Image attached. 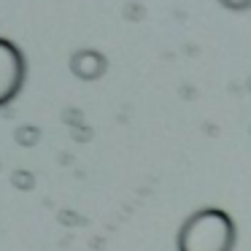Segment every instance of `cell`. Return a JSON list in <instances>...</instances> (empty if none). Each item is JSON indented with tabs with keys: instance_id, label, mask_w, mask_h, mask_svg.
<instances>
[{
	"instance_id": "obj_5",
	"label": "cell",
	"mask_w": 251,
	"mask_h": 251,
	"mask_svg": "<svg viewBox=\"0 0 251 251\" xmlns=\"http://www.w3.org/2000/svg\"><path fill=\"white\" fill-rule=\"evenodd\" d=\"M8 178H11V186L17 192H33L38 186V178H35V173L30 168H14Z\"/></svg>"
},
{
	"instance_id": "obj_7",
	"label": "cell",
	"mask_w": 251,
	"mask_h": 251,
	"mask_svg": "<svg viewBox=\"0 0 251 251\" xmlns=\"http://www.w3.org/2000/svg\"><path fill=\"white\" fill-rule=\"evenodd\" d=\"M57 224H62V227H87L89 219L84 213L73 211V208H60L57 211Z\"/></svg>"
},
{
	"instance_id": "obj_9",
	"label": "cell",
	"mask_w": 251,
	"mask_h": 251,
	"mask_svg": "<svg viewBox=\"0 0 251 251\" xmlns=\"http://www.w3.org/2000/svg\"><path fill=\"white\" fill-rule=\"evenodd\" d=\"M219 6L229 14H246L251 11V0H216Z\"/></svg>"
},
{
	"instance_id": "obj_13",
	"label": "cell",
	"mask_w": 251,
	"mask_h": 251,
	"mask_svg": "<svg viewBox=\"0 0 251 251\" xmlns=\"http://www.w3.org/2000/svg\"><path fill=\"white\" fill-rule=\"evenodd\" d=\"M89 249H92V251H103V249H105V238H103V235H95V238H89Z\"/></svg>"
},
{
	"instance_id": "obj_18",
	"label": "cell",
	"mask_w": 251,
	"mask_h": 251,
	"mask_svg": "<svg viewBox=\"0 0 251 251\" xmlns=\"http://www.w3.org/2000/svg\"><path fill=\"white\" fill-rule=\"evenodd\" d=\"M0 170H3V162H0Z\"/></svg>"
},
{
	"instance_id": "obj_11",
	"label": "cell",
	"mask_w": 251,
	"mask_h": 251,
	"mask_svg": "<svg viewBox=\"0 0 251 251\" xmlns=\"http://www.w3.org/2000/svg\"><path fill=\"white\" fill-rule=\"evenodd\" d=\"M178 95H181V100H195V98H197V89L192 87V84H181V87H178Z\"/></svg>"
},
{
	"instance_id": "obj_14",
	"label": "cell",
	"mask_w": 251,
	"mask_h": 251,
	"mask_svg": "<svg viewBox=\"0 0 251 251\" xmlns=\"http://www.w3.org/2000/svg\"><path fill=\"white\" fill-rule=\"evenodd\" d=\"M60 165H62V168H68V165H73V154H68V151H60Z\"/></svg>"
},
{
	"instance_id": "obj_10",
	"label": "cell",
	"mask_w": 251,
	"mask_h": 251,
	"mask_svg": "<svg viewBox=\"0 0 251 251\" xmlns=\"http://www.w3.org/2000/svg\"><path fill=\"white\" fill-rule=\"evenodd\" d=\"M71 138L76 143H89L95 138V127L89 125V122H87V125H78V127H73V130H71Z\"/></svg>"
},
{
	"instance_id": "obj_19",
	"label": "cell",
	"mask_w": 251,
	"mask_h": 251,
	"mask_svg": "<svg viewBox=\"0 0 251 251\" xmlns=\"http://www.w3.org/2000/svg\"><path fill=\"white\" fill-rule=\"evenodd\" d=\"M249 135H251V127H249Z\"/></svg>"
},
{
	"instance_id": "obj_8",
	"label": "cell",
	"mask_w": 251,
	"mask_h": 251,
	"mask_svg": "<svg viewBox=\"0 0 251 251\" xmlns=\"http://www.w3.org/2000/svg\"><path fill=\"white\" fill-rule=\"evenodd\" d=\"M60 119L68 130H73V127H78V125H87V116H84V111L78 108V105H65V108L60 111Z\"/></svg>"
},
{
	"instance_id": "obj_4",
	"label": "cell",
	"mask_w": 251,
	"mask_h": 251,
	"mask_svg": "<svg viewBox=\"0 0 251 251\" xmlns=\"http://www.w3.org/2000/svg\"><path fill=\"white\" fill-rule=\"evenodd\" d=\"M41 138H44V130L38 125H19L14 130V143L22 149H35L41 143Z\"/></svg>"
},
{
	"instance_id": "obj_17",
	"label": "cell",
	"mask_w": 251,
	"mask_h": 251,
	"mask_svg": "<svg viewBox=\"0 0 251 251\" xmlns=\"http://www.w3.org/2000/svg\"><path fill=\"white\" fill-rule=\"evenodd\" d=\"M243 92H249V95H251V73L246 76V81H243Z\"/></svg>"
},
{
	"instance_id": "obj_12",
	"label": "cell",
	"mask_w": 251,
	"mask_h": 251,
	"mask_svg": "<svg viewBox=\"0 0 251 251\" xmlns=\"http://www.w3.org/2000/svg\"><path fill=\"white\" fill-rule=\"evenodd\" d=\"M200 130L205 132V135H211V138H219V132H222V130H219V125H216V122H202V125H200Z\"/></svg>"
},
{
	"instance_id": "obj_1",
	"label": "cell",
	"mask_w": 251,
	"mask_h": 251,
	"mask_svg": "<svg viewBox=\"0 0 251 251\" xmlns=\"http://www.w3.org/2000/svg\"><path fill=\"white\" fill-rule=\"evenodd\" d=\"M238 224L232 213L216 205L192 211L176 232V251H235Z\"/></svg>"
},
{
	"instance_id": "obj_15",
	"label": "cell",
	"mask_w": 251,
	"mask_h": 251,
	"mask_svg": "<svg viewBox=\"0 0 251 251\" xmlns=\"http://www.w3.org/2000/svg\"><path fill=\"white\" fill-rule=\"evenodd\" d=\"M184 54H189V57H197V46H195V44H184Z\"/></svg>"
},
{
	"instance_id": "obj_3",
	"label": "cell",
	"mask_w": 251,
	"mask_h": 251,
	"mask_svg": "<svg viewBox=\"0 0 251 251\" xmlns=\"http://www.w3.org/2000/svg\"><path fill=\"white\" fill-rule=\"evenodd\" d=\"M68 71L78 78V81H100V78L108 73V57L100 49H76L68 57Z\"/></svg>"
},
{
	"instance_id": "obj_6",
	"label": "cell",
	"mask_w": 251,
	"mask_h": 251,
	"mask_svg": "<svg viewBox=\"0 0 251 251\" xmlns=\"http://www.w3.org/2000/svg\"><path fill=\"white\" fill-rule=\"evenodd\" d=\"M122 19L130 25H141L146 19V6H143L141 0H127L125 6H122Z\"/></svg>"
},
{
	"instance_id": "obj_16",
	"label": "cell",
	"mask_w": 251,
	"mask_h": 251,
	"mask_svg": "<svg viewBox=\"0 0 251 251\" xmlns=\"http://www.w3.org/2000/svg\"><path fill=\"white\" fill-rule=\"evenodd\" d=\"M227 92H232V95H240V92H243V84H229V87H227Z\"/></svg>"
},
{
	"instance_id": "obj_2",
	"label": "cell",
	"mask_w": 251,
	"mask_h": 251,
	"mask_svg": "<svg viewBox=\"0 0 251 251\" xmlns=\"http://www.w3.org/2000/svg\"><path fill=\"white\" fill-rule=\"evenodd\" d=\"M27 57L14 41L0 38V111L8 108L27 84Z\"/></svg>"
}]
</instances>
